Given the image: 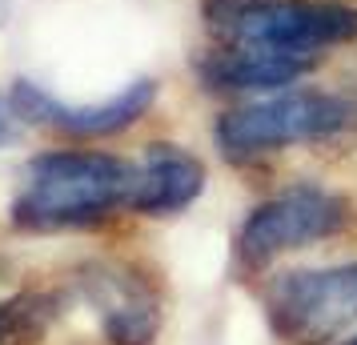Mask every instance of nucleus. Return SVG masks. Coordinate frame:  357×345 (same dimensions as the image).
<instances>
[{
    "instance_id": "7ed1b4c3",
    "label": "nucleus",
    "mask_w": 357,
    "mask_h": 345,
    "mask_svg": "<svg viewBox=\"0 0 357 345\" xmlns=\"http://www.w3.org/2000/svg\"><path fill=\"white\" fill-rule=\"evenodd\" d=\"M357 121V105L337 93H281L229 109L213 125V141L229 161H253L301 141H329Z\"/></svg>"
},
{
    "instance_id": "f8f14e48",
    "label": "nucleus",
    "mask_w": 357,
    "mask_h": 345,
    "mask_svg": "<svg viewBox=\"0 0 357 345\" xmlns=\"http://www.w3.org/2000/svg\"><path fill=\"white\" fill-rule=\"evenodd\" d=\"M349 345H357V337H354V342H349Z\"/></svg>"
},
{
    "instance_id": "0eeeda50",
    "label": "nucleus",
    "mask_w": 357,
    "mask_h": 345,
    "mask_svg": "<svg viewBox=\"0 0 357 345\" xmlns=\"http://www.w3.org/2000/svg\"><path fill=\"white\" fill-rule=\"evenodd\" d=\"M321 56L257 45H217L197 61V77L213 93H277L317 68Z\"/></svg>"
},
{
    "instance_id": "9b49d317",
    "label": "nucleus",
    "mask_w": 357,
    "mask_h": 345,
    "mask_svg": "<svg viewBox=\"0 0 357 345\" xmlns=\"http://www.w3.org/2000/svg\"><path fill=\"white\" fill-rule=\"evenodd\" d=\"M8 137V116H4V100H0V141Z\"/></svg>"
},
{
    "instance_id": "f03ea898",
    "label": "nucleus",
    "mask_w": 357,
    "mask_h": 345,
    "mask_svg": "<svg viewBox=\"0 0 357 345\" xmlns=\"http://www.w3.org/2000/svg\"><path fill=\"white\" fill-rule=\"evenodd\" d=\"M201 17L221 45L321 56L357 40V4L345 0H201Z\"/></svg>"
},
{
    "instance_id": "f257e3e1",
    "label": "nucleus",
    "mask_w": 357,
    "mask_h": 345,
    "mask_svg": "<svg viewBox=\"0 0 357 345\" xmlns=\"http://www.w3.org/2000/svg\"><path fill=\"white\" fill-rule=\"evenodd\" d=\"M132 164L109 153H45L24 169L13 221L24 229H77L125 209Z\"/></svg>"
},
{
    "instance_id": "6e6552de",
    "label": "nucleus",
    "mask_w": 357,
    "mask_h": 345,
    "mask_svg": "<svg viewBox=\"0 0 357 345\" xmlns=\"http://www.w3.org/2000/svg\"><path fill=\"white\" fill-rule=\"evenodd\" d=\"M201 189H205V164L193 153L161 141V145H149L145 157L132 164L125 209L145 217L181 213L185 205L201 197Z\"/></svg>"
},
{
    "instance_id": "39448f33",
    "label": "nucleus",
    "mask_w": 357,
    "mask_h": 345,
    "mask_svg": "<svg viewBox=\"0 0 357 345\" xmlns=\"http://www.w3.org/2000/svg\"><path fill=\"white\" fill-rule=\"evenodd\" d=\"M345 221H349V205L337 193H329L321 185H293L245 217L237 249L249 265H265L277 253L305 249L321 237H333Z\"/></svg>"
},
{
    "instance_id": "1a4fd4ad",
    "label": "nucleus",
    "mask_w": 357,
    "mask_h": 345,
    "mask_svg": "<svg viewBox=\"0 0 357 345\" xmlns=\"http://www.w3.org/2000/svg\"><path fill=\"white\" fill-rule=\"evenodd\" d=\"M89 293L100 305V321L109 329L116 345H145L157 329V305L153 297L132 285L125 273H93L89 277Z\"/></svg>"
},
{
    "instance_id": "20e7f679",
    "label": "nucleus",
    "mask_w": 357,
    "mask_h": 345,
    "mask_svg": "<svg viewBox=\"0 0 357 345\" xmlns=\"http://www.w3.org/2000/svg\"><path fill=\"white\" fill-rule=\"evenodd\" d=\"M265 309L281 342H333L357 321V261L333 265V269H309V273H285L269 289Z\"/></svg>"
},
{
    "instance_id": "423d86ee",
    "label": "nucleus",
    "mask_w": 357,
    "mask_h": 345,
    "mask_svg": "<svg viewBox=\"0 0 357 345\" xmlns=\"http://www.w3.org/2000/svg\"><path fill=\"white\" fill-rule=\"evenodd\" d=\"M153 100H157V81L141 77V81L125 84L121 93H113V97L100 100V105H61V100L49 97L40 84L17 81L8 105H13V113L24 116V121H33V125H52V129L68 132V137H113V132L137 125V121L153 109Z\"/></svg>"
},
{
    "instance_id": "9d476101",
    "label": "nucleus",
    "mask_w": 357,
    "mask_h": 345,
    "mask_svg": "<svg viewBox=\"0 0 357 345\" xmlns=\"http://www.w3.org/2000/svg\"><path fill=\"white\" fill-rule=\"evenodd\" d=\"M45 301L40 297H17L0 305V342H17V337H33L45 325Z\"/></svg>"
}]
</instances>
